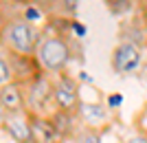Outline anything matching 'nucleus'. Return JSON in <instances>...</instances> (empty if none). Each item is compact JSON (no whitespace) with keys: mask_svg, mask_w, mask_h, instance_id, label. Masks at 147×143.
Masks as SVG:
<instances>
[{"mask_svg":"<svg viewBox=\"0 0 147 143\" xmlns=\"http://www.w3.org/2000/svg\"><path fill=\"white\" fill-rule=\"evenodd\" d=\"M13 81H16V75H13L11 62H9V57H7V53H5L2 60H0V84H2V86H9Z\"/></svg>","mask_w":147,"mask_h":143,"instance_id":"obj_12","label":"nucleus"},{"mask_svg":"<svg viewBox=\"0 0 147 143\" xmlns=\"http://www.w3.org/2000/svg\"><path fill=\"white\" fill-rule=\"evenodd\" d=\"M127 143H147V137L145 134H136V137L127 139Z\"/></svg>","mask_w":147,"mask_h":143,"instance_id":"obj_18","label":"nucleus"},{"mask_svg":"<svg viewBox=\"0 0 147 143\" xmlns=\"http://www.w3.org/2000/svg\"><path fill=\"white\" fill-rule=\"evenodd\" d=\"M81 143H101V139H99V134H94V132H88Z\"/></svg>","mask_w":147,"mask_h":143,"instance_id":"obj_17","label":"nucleus"},{"mask_svg":"<svg viewBox=\"0 0 147 143\" xmlns=\"http://www.w3.org/2000/svg\"><path fill=\"white\" fill-rule=\"evenodd\" d=\"M143 7H145V13H147V0H143Z\"/></svg>","mask_w":147,"mask_h":143,"instance_id":"obj_19","label":"nucleus"},{"mask_svg":"<svg viewBox=\"0 0 147 143\" xmlns=\"http://www.w3.org/2000/svg\"><path fill=\"white\" fill-rule=\"evenodd\" d=\"M79 2H81V0H59L61 9H64L66 13H75L77 9H79Z\"/></svg>","mask_w":147,"mask_h":143,"instance_id":"obj_14","label":"nucleus"},{"mask_svg":"<svg viewBox=\"0 0 147 143\" xmlns=\"http://www.w3.org/2000/svg\"><path fill=\"white\" fill-rule=\"evenodd\" d=\"M79 112L84 115V119H86L88 123H99V121H103V119H105V112L101 110V108L94 106V104H86V101H81Z\"/></svg>","mask_w":147,"mask_h":143,"instance_id":"obj_10","label":"nucleus"},{"mask_svg":"<svg viewBox=\"0 0 147 143\" xmlns=\"http://www.w3.org/2000/svg\"><path fill=\"white\" fill-rule=\"evenodd\" d=\"M55 84H51V79L46 75H40L35 81H31L26 86V110L31 115H40L46 117L51 104H55Z\"/></svg>","mask_w":147,"mask_h":143,"instance_id":"obj_3","label":"nucleus"},{"mask_svg":"<svg viewBox=\"0 0 147 143\" xmlns=\"http://www.w3.org/2000/svg\"><path fill=\"white\" fill-rule=\"evenodd\" d=\"M105 7L112 16H125V13L132 11L134 0H105Z\"/></svg>","mask_w":147,"mask_h":143,"instance_id":"obj_11","label":"nucleus"},{"mask_svg":"<svg viewBox=\"0 0 147 143\" xmlns=\"http://www.w3.org/2000/svg\"><path fill=\"white\" fill-rule=\"evenodd\" d=\"M22 18L26 20V22H37V20H42V9L35 5V2H29V5L24 7V13H22Z\"/></svg>","mask_w":147,"mask_h":143,"instance_id":"obj_13","label":"nucleus"},{"mask_svg":"<svg viewBox=\"0 0 147 143\" xmlns=\"http://www.w3.org/2000/svg\"><path fill=\"white\" fill-rule=\"evenodd\" d=\"M0 106L5 115H18L26 112V90L22 84L13 81L9 86L0 88Z\"/></svg>","mask_w":147,"mask_h":143,"instance_id":"obj_7","label":"nucleus"},{"mask_svg":"<svg viewBox=\"0 0 147 143\" xmlns=\"http://www.w3.org/2000/svg\"><path fill=\"white\" fill-rule=\"evenodd\" d=\"M55 106L57 110L64 112H75L81 106L79 97V84L75 81V77H70L68 73H59L55 79Z\"/></svg>","mask_w":147,"mask_h":143,"instance_id":"obj_4","label":"nucleus"},{"mask_svg":"<svg viewBox=\"0 0 147 143\" xmlns=\"http://www.w3.org/2000/svg\"><path fill=\"white\" fill-rule=\"evenodd\" d=\"M29 117H31V128H33V143H59L61 141L59 132H57L51 117H40V115H31V112H29Z\"/></svg>","mask_w":147,"mask_h":143,"instance_id":"obj_8","label":"nucleus"},{"mask_svg":"<svg viewBox=\"0 0 147 143\" xmlns=\"http://www.w3.org/2000/svg\"><path fill=\"white\" fill-rule=\"evenodd\" d=\"M123 104V97L119 93H114V95H108V106L110 108H119Z\"/></svg>","mask_w":147,"mask_h":143,"instance_id":"obj_16","label":"nucleus"},{"mask_svg":"<svg viewBox=\"0 0 147 143\" xmlns=\"http://www.w3.org/2000/svg\"><path fill=\"white\" fill-rule=\"evenodd\" d=\"M141 60H143V53L138 49L136 42H121L114 46L112 51V68L117 73H132L141 66Z\"/></svg>","mask_w":147,"mask_h":143,"instance_id":"obj_5","label":"nucleus"},{"mask_svg":"<svg viewBox=\"0 0 147 143\" xmlns=\"http://www.w3.org/2000/svg\"><path fill=\"white\" fill-rule=\"evenodd\" d=\"M70 29H73V33H75L77 37H84V35H86V31H88V29L81 24L79 20H70Z\"/></svg>","mask_w":147,"mask_h":143,"instance_id":"obj_15","label":"nucleus"},{"mask_svg":"<svg viewBox=\"0 0 147 143\" xmlns=\"http://www.w3.org/2000/svg\"><path fill=\"white\" fill-rule=\"evenodd\" d=\"M51 119H53V123H55L57 132H59V137H66V134H70V130H73V112L55 110L53 115H51Z\"/></svg>","mask_w":147,"mask_h":143,"instance_id":"obj_9","label":"nucleus"},{"mask_svg":"<svg viewBox=\"0 0 147 143\" xmlns=\"http://www.w3.org/2000/svg\"><path fill=\"white\" fill-rule=\"evenodd\" d=\"M40 31L24 18L9 20L2 26V46L16 55H35L40 49Z\"/></svg>","mask_w":147,"mask_h":143,"instance_id":"obj_1","label":"nucleus"},{"mask_svg":"<svg viewBox=\"0 0 147 143\" xmlns=\"http://www.w3.org/2000/svg\"><path fill=\"white\" fill-rule=\"evenodd\" d=\"M37 62L42 66V70L46 73H64L73 57V51H70V44L66 42V37L61 35H51V37H44L40 49L35 53Z\"/></svg>","mask_w":147,"mask_h":143,"instance_id":"obj_2","label":"nucleus"},{"mask_svg":"<svg viewBox=\"0 0 147 143\" xmlns=\"http://www.w3.org/2000/svg\"><path fill=\"white\" fill-rule=\"evenodd\" d=\"M2 130L9 132V137L16 143H33V128H31L29 112L5 115L2 117Z\"/></svg>","mask_w":147,"mask_h":143,"instance_id":"obj_6","label":"nucleus"}]
</instances>
